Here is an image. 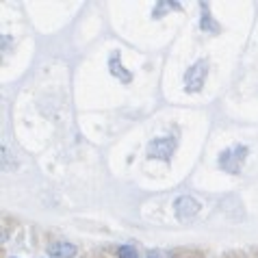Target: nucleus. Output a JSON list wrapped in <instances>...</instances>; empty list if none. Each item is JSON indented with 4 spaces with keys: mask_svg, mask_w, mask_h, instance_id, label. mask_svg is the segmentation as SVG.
<instances>
[{
    "mask_svg": "<svg viewBox=\"0 0 258 258\" xmlns=\"http://www.w3.org/2000/svg\"><path fill=\"white\" fill-rule=\"evenodd\" d=\"M109 72H111V76H115L119 83H124V85L133 83V72L121 68V54H119V50H113L111 56H109Z\"/></svg>",
    "mask_w": 258,
    "mask_h": 258,
    "instance_id": "nucleus-5",
    "label": "nucleus"
},
{
    "mask_svg": "<svg viewBox=\"0 0 258 258\" xmlns=\"http://www.w3.org/2000/svg\"><path fill=\"white\" fill-rule=\"evenodd\" d=\"M178 148V139L174 135H163V137H154L148 143V159H156L163 163H169Z\"/></svg>",
    "mask_w": 258,
    "mask_h": 258,
    "instance_id": "nucleus-2",
    "label": "nucleus"
},
{
    "mask_svg": "<svg viewBox=\"0 0 258 258\" xmlns=\"http://www.w3.org/2000/svg\"><path fill=\"white\" fill-rule=\"evenodd\" d=\"M224 258H239V256H236V254H228V256H224Z\"/></svg>",
    "mask_w": 258,
    "mask_h": 258,
    "instance_id": "nucleus-10",
    "label": "nucleus"
},
{
    "mask_svg": "<svg viewBox=\"0 0 258 258\" xmlns=\"http://www.w3.org/2000/svg\"><path fill=\"white\" fill-rule=\"evenodd\" d=\"M206 76H209V61L198 59L187 72H184V89H187V94H198V91H202Z\"/></svg>",
    "mask_w": 258,
    "mask_h": 258,
    "instance_id": "nucleus-3",
    "label": "nucleus"
},
{
    "mask_svg": "<svg viewBox=\"0 0 258 258\" xmlns=\"http://www.w3.org/2000/svg\"><path fill=\"white\" fill-rule=\"evenodd\" d=\"M200 211H202V204L191 196H180V198H176V202H174V215H176V219H180V221L196 217Z\"/></svg>",
    "mask_w": 258,
    "mask_h": 258,
    "instance_id": "nucleus-4",
    "label": "nucleus"
},
{
    "mask_svg": "<svg viewBox=\"0 0 258 258\" xmlns=\"http://www.w3.org/2000/svg\"><path fill=\"white\" fill-rule=\"evenodd\" d=\"M200 9H202V18H200V31L209 33V35H219L221 33V24L213 18L211 5L209 3H200Z\"/></svg>",
    "mask_w": 258,
    "mask_h": 258,
    "instance_id": "nucleus-6",
    "label": "nucleus"
},
{
    "mask_svg": "<svg viewBox=\"0 0 258 258\" xmlns=\"http://www.w3.org/2000/svg\"><path fill=\"white\" fill-rule=\"evenodd\" d=\"M117 258H139L137 247L135 245H119L117 247Z\"/></svg>",
    "mask_w": 258,
    "mask_h": 258,
    "instance_id": "nucleus-9",
    "label": "nucleus"
},
{
    "mask_svg": "<svg viewBox=\"0 0 258 258\" xmlns=\"http://www.w3.org/2000/svg\"><path fill=\"white\" fill-rule=\"evenodd\" d=\"M76 245L68 241H56L52 245H48V256L50 258H74L76 256Z\"/></svg>",
    "mask_w": 258,
    "mask_h": 258,
    "instance_id": "nucleus-7",
    "label": "nucleus"
},
{
    "mask_svg": "<svg viewBox=\"0 0 258 258\" xmlns=\"http://www.w3.org/2000/svg\"><path fill=\"white\" fill-rule=\"evenodd\" d=\"M169 7H171V9H180V3H159V5L154 7V11H152V18H154V20L163 18V16H165L163 11L169 9Z\"/></svg>",
    "mask_w": 258,
    "mask_h": 258,
    "instance_id": "nucleus-8",
    "label": "nucleus"
},
{
    "mask_svg": "<svg viewBox=\"0 0 258 258\" xmlns=\"http://www.w3.org/2000/svg\"><path fill=\"white\" fill-rule=\"evenodd\" d=\"M150 258H156V256H150Z\"/></svg>",
    "mask_w": 258,
    "mask_h": 258,
    "instance_id": "nucleus-11",
    "label": "nucleus"
},
{
    "mask_svg": "<svg viewBox=\"0 0 258 258\" xmlns=\"http://www.w3.org/2000/svg\"><path fill=\"white\" fill-rule=\"evenodd\" d=\"M249 154V148L243 146V143H234V146L221 150L219 156H217V165L219 169H224L226 174H232V176H239L243 165H245V159Z\"/></svg>",
    "mask_w": 258,
    "mask_h": 258,
    "instance_id": "nucleus-1",
    "label": "nucleus"
}]
</instances>
